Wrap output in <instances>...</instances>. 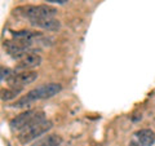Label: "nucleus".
Masks as SVG:
<instances>
[{
	"instance_id": "obj_7",
	"label": "nucleus",
	"mask_w": 155,
	"mask_h": 146,
	"mask_svg": "<svg viewBox=\"0 0 155 146\" xmlns=\"http://www.w3.org/2000/svg\"><path fill=\"white\" fill-rule=\"evenodd\" d=\"M41 64V57L38 52H28L23 56L21 60L18 61L17 69L19 70H30L34 69V67H38Z\"/></svg>"
},
{
	"instance_id": "obj_16",
	"label": "nucleus",
	"mask_w": 155,
	"mask_h": 146,
	"mask_svg": "<svg viewBox=\"0 0 155 146\" xmlns=\"http://www.w3.org/2000/svg\"><path fill=\"white\" fill-rule=\"evenodd\" d=\"M61 146H62V145H61Z\"/></svg>"
},
{
	"instance_id": "obj_10",
	"label": "nucleus",
	"mask_w": 155,
	"mask_h": 146,
	"mask_svg": "<svg viewBox=\"0 0 155 146\" xmlns=\"http://www.w3.org/2000/svg\"><path fill=\"white\" fill-rule=\"evenodd\" d=\"M61 144H62V138L58 134H49L43 140H40L34 146H61Z\"/></svg>"
},
{
	"instance_id": "obj_13",
	"label": "nucleus",
	"mask_w": 155,
	"mask_h": 146,
	"mask_svg": "<svg viewBox=\"0 0 155 146\" xmlns=\"http://www.w3.org/2000/svg\"><path fill=\"white\" fill-rule=\"evenodd\" d=\"M14 75L12 70L7 69V67H2V80H9Z\"/></svg>"
},
{
	"instance_id": "obj_8",
	"label": "nucleus",
	"mask_w": 155,
	"mask_h": 146,
	"mask_svg": "<svg viewBox=\"0 0 155 146\" xmlns=\"http://www.w3.org/2000/svg\"><path fill=\"white\" fill-rule=\"evenodd\" d=\"M30 23L32 26L43 28L47 31H57L61 28V22L58 19L53 18V17H48V18H36V19H31Z\"/></svg>"
},
{
	"instance_id": "obj_5",
	"label": "nucleus",
	"mask_w": 155,
	"mask_h": 146,
	"mask_svg": "<svg viewBox=\"0 0 155 146\" xmlns=\"http://www.w3.org/2000/svg\"><path fill=\"white\" fill-rule=\"evenodd\" d=\"M32 41H27V40H21V39H13V40H7L4 41V48L5 51L13 57L21 58L28 53V48L31 47Z\"/></svg>"
},
{
	"instance_id": "obj_1",
	"label": "nucleus",
	"mask_w": 155,
	"mask_h": 146,
	"mask_svg": "<svg viewBox=\"0 0 155 146\" xmlns=\"http://www.w3.org/2000/svg\"><path fill=\"white\" fill-rule=\"evenodd\" d=\"M61 89H62V85L58 84V83H49V84L36 87V88L31 89L30 92H27L19 100H17L12 106L13 108H26V106L31 105L32 102H35L38 100L51 98V97L56 96L57 93H60Z\"/></svg>"
},
{
	"instance_id": "obj_4",
	"label": "nucleus",
	"mask_w": 155,
	"mask_h": 146,
	"mask_svg": "<svg viewBox=\"0 0 155 146\" xmlns=\"http://www.w3.org/2000/svg\"><path fill=\"white\" fill-rule=\"evenodd\" d=\"M43 120H45L43 111L27 110L25 113L17 115L16 118H13L9 124H11L12 129H14V131H22L23 128L28 127V125L39 123V121H43Z\"/></svg>"
},
{
	"instance_id": "obj_11",
	"label": "nucleus",
	"mask_w": 155,
	"mask_h": 146,
	"mask_svg": "<svg viewBox=\"0 0 155 146\" xmlns=\"http://www.w3.org/2000/svg\"><path fill=\"white\" fill-rule=\"evenodd\" d=\"M13 39H21V40H27V41H32L35 38H39L40 34L35 32V31H30V30H23V31H16L12 34Z\"/></svg>"
},
{
	"instance_id": "obj_12",
	"label": "nucleus",
	"mask_w": 155,
	"mask_h": 146,
	"mask_svg": "<svg viewBox=\"0 0 155 146\" xmlns=\"http://www.w3.org/2000/svg\"><path fill=\"white\" fill-rule=\"evenodd\" d=\"M19 92H21V91L14 89V88L3 89V91H2V100H3V101H11V100H14V98H16V97L18 96Z\"/></svg>"
},
{
	"instance_id": "obj_9",
	"label": "nucleus",
	"mask_w": 155,
	"mask_h": 146,
	"mask_svg": "<svg viewBox=\"0 0 155 146\" xmlns=\"http://www.w3.org/2000/svg\"><path fill=\"white\" fill-rule=\"evenodd\" d=\"M134 136L142 146H151L155 142V133L149 128H143V129L137 131V132L134 133Z\"/></svg>"
},
{
	"instance_id": "obj_15",
	"label": "nucleus",
	"mask_w": 155,
	"mask_h": 146,
	"mask_svg": "<svg viewBox=\"0 0 155 146\" xmlns=\"http://www.w3.org/2000/svg\"><path fill=\"white\" fill-rule=\"evenodd\" d=\"M129 146H142V145L140 144V142H137V144H136V142H130V144H129Z\"/></svg>"
},
{
	"instance_id": "obj_3",
	"label": "nucleus",
	"mask_w": 155,
	"mask_h": 146,
	"mask_svg": "<svg viewBox=\"0 0 155 146\" xmlns=\"http://www.w3.org/2000/svg\"><path fill=\"white\" fill-rule=\"evenodd\" d=\"M51 128H52L51 120H43V121H39V123L31 124V125H28V127L23 128L22 131H19L18 141L21 144L26 145L28 142H31V141H34L35 138L40 137L41 134L47 133Z\"/></svg>"
},
{
	"instance_id": "obj_14",
	"label": "nucleus",
	"mask_w": 155,
	"mask_h": 146,
	"mask_svg": "<svg viewBox=\"0 0 155 146\" xmlns=\"http://www.w3.org/2000/svg\"><path fill=\"white\" fill-rule=\"evenodd\" d=\"M44 2L48 3H53V4H66L69 0H44Z\"/></svg>"
},
{
	"instance_id": "obj_6",
	"label": "nucleus",
	"mask_w": 155,
	"mask_h": 146,
	"mask_svg": "<svg viewBox=\"0 0 155 146\" xmlns=\"http://www.w3.org/2000/svg\"><path fill=\"white\" fill-rule=\"evenodd\" d=\"M38 79V72L35 71H22V72H17L14 74L11 79L8 80L9 87L18 91H22L23 87L27 84H31Z\"/></svg>"
},
{
	"instance_id": "obj_2",
	"label": "nucleus",
	"mask_w": 155,
	"mask_h": 146,
	"mask_svg": "<svg viewBox=\"0 0 155 146\" xmlns=\"http://www.w3.org/2000/svg\"><path fill=\"white\" fill-rule=\"evenodd\" d=\"M57 9L53 8L51 5H22L14 9V14L21 16L23 18H28L31 19H36V18H48V17H53L54 14H57Z\"/></svg>"
}]
</instances>
